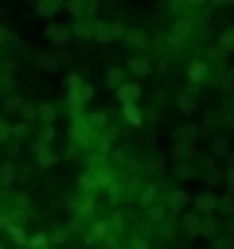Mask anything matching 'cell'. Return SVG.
<instances>
[{"instance_id":"obj_1","label":"cell","mask_w":234,"mask_h":249,"mask_svg":"<svg viewBox=\"0 0 234 249\" xmlns=\"http://www.w3.org/2000/svg\"><path fill=\"white\" fill-rule=\"evenodd\" d=\"M66 105H70V113H86V105H90V97H94V86L90 82H82L78 74H66Z\"/></svg>"},{"instance_id":"obj_2","label":"cell","mask_w":234,"mask_h":249,"mask_svg":"<svg viewBox=\"0 0 234 249\" xmlns=\"http://www.w3.org/2000/svg\"><path fill=\"white\" fill-rule=\"evenodd\" d=\"M121 31H125V23H121V19H101V16H94V19H90V39H94V43H101V47H105V43H117V39H121Z\"/></svg>"},{"instance_id":"obj_3","label":"cell","mask_w":234,"mask_h":249,"mask_svg":"<svg viewBox=\"0 0 234 249\" xmlns=\"http://www.w3.org/2000/svg\"><path fill=\"white\" fill-rule=\"evenodd\" d=\"M160 206L168 210V218H179V214L191 206V195H187L183 187H168V191L160 195Z\"/></svg>"},{"instance_id":"obj_4","label":"cell","mask_w":234,"mask_h":249,"mask_svg":"<svg viewBox=\"0 0 234 249\" xmlns=\"http://www.w3.org/2000/svg\"><path fill=\"white\" fill-rule=\"evenodd\" d=\"M31 58H35V66H39L43 74H58V70L70 62L66 51H31Z\"/></svg>"},{"instance_id":"obj_5","label":"cell","mask_w":234,"mask_h":249,"mask_svg":"<svg viewBox=\"0 0 234 249\" xmlns=\"http://www.w3.org/2000/svg\"><path fill=\"white\" fill-rule=\"evenodd\" d=\"M195 39V19L191 16H176V23L168 27V43L172 47H183V43H191Z\"/></svg>"},{"instance_id":"obj_6","label":"cell","mask_w":234,"mask_h":249,"mask_svg":"<svg viewBox=\"0 0 234 249\" xmlns=\"http://www.w3.org/2000/svg\"><path fill=\"white\" fill-rule=\"evenodd\" d=\"M125 78H133V82H140V78H148L152 70H156V58H148V54H129L125 62Z\"/></svg>"},{"instance_id":"obj_7","label":"cell","mask_w":234,"mask_h":249,"mask_svg":"<svg viewBox=\"0 0 234 249\" xmlns=\"http://www.w3.org/2000/svg\"><path fill=\"white\" fill-rule=\"evenodd\" d=\"M129 195H133V202H136L140 210H148V206H156V202H160V195H164V191H160L156 183H136Z\"/></svg>"},{"instance_id":"obj_8","label":"cell","mask_w":234,"mask_h":249,"mask_svg":"<svg viewBox=\"0 0 234 249\" xmlns=\"http://www.w3.org/2000/svg\"><path fill=\"white\" fill-rule=\"evenodd\" d=\"M191 210H195L199 218H211V214L218 210V195H214V191H195V195H191Z\"/></svg>"},{"instance_id":"obj_9","label":"cell","mask_w":234,"mask_h":249,"mask_svg":"<svg viewBox=\"0 0 234 249\" xmlns=\"http://www.w3.org/2000/svg\"><path fill=\"white\" fill-rule=\"evenodd\" d=\"M43 35H47V43L58 51V47H66V43H70V23L55 19V23H47V27H43Z\"/></svg>"},{"instance_id":"obj_10","label":"cell","mask_w":234,"mask_h":249,"mask_svg":"<svg viewBox=\"0 0 234 249\" xmlns=\"http://www.w3.org/2000/svg\"><path fill=\"white\" fill-rule=\"evenodd\" d=\"M203 82H211V62L207 58H191L187 62V86H203Z\"/></svg>"},{"instance_id":"obj_11","label":"cell","mask_w":234,"mask_h":249,"mask_svg":"<svg viewBox=\"0 0 234 249\" xmlns=\"http://www.w3.org/2000/svg\"><path fill=\"white\" fill-rule=\"evenodd\" d=\"M31 12H35L39 19H47V23H55V19L62 16V0H35V4H31Z\"/></svg>"},{"instance_id":"obj_12","label":"cell","mask_w":234,"mask_h":249,"mask_svg":"<svg viewBox=\"0 0 234 249\" xmlns=\"http://www.w3.org/2000/svg\"><path fill=\"white\" fill-rule=\"evenodd\" d=\"M121 39L133 47V54H144V51H148V31H144V27H125Z\"/></svg>"},{"instance_id":"obj_13","label":"cell","mask_w":234,"mask_h":249,"mask_svg":"<svg viewBox=\"0 0 234 249\" xmlns=\"http://www.w3.org/2000/svg\"><path fill=\"white\" fill-rule=\"evenodd\" d=\"M31 156H35V167H55V163L62 160L51 144H35V140H31Z\"/></svg>"},{"instance_id":"obj_14","label":"cell","mask_w":234,"mask_h":249,"mask_svg":"<svg viewBox=\"0 0 234 249\" xmlns=\"http://www.w3.org/2000/svg\"><path fill=\"white\" fill-rule=\"evenodd\" d=\"M117 101H121V105H140V82L125 78V82L117 86Z\"/></svg>"},{"instance_id":"obj_15","label":"cell","mask_w":234,"mask_h":249,"mask_svg":"<svg viewBox=\"0 0 234 249\" xmlns=\"http://www.w3.org/2000/svg\"><path fill=\"white\" fill-rule=\"evenodd\" d=\"M195 105H199V89H195V86H183V93L176 97V109H179L183 117H191V113H195Z\"/></svg>"},{"instance_id":"obj_16","label":"cell","mask_w":234,"mask_h":249,"mask_svg":"<svg viewBox=\"0 0 234 249\" xmlns=\"http://www.w3.org/2000/svg\"><path fill=\"white\" fill-rule=\"evenodd\" d=\"M176 222H179V230H183L187 237H199V230H203V218H199V214H195L191 206H187V210H183V214H179Z\"/></svg>"},{"instance_id":"obj_17","label":"cell","mask_w":234,"mask_h":249,"mask_svg":"<svg viewBox=\"0 0 234 249\" xmlns=\"http://www.w3.org/2000/svg\"><path fill=\"white\" fill-rule=\"evenodd\" d=\"M195 136H199V124H191V121H183L179 128H172V140L176 144H191Z\"/></svg>"},{"instance_id":"obj_18","label":"cell","mask_w":234,"mask_h":249,"mask_svg":"<svg viewBox=\"0 0 234 249\" xmlns=\"http://www.w3.org/2000/svg\"><path fill=\"white\" fill-rule=\"evenodd\" d=\"M211 156H218V160H230V156H234V152H230V140H226L222 132L211 136Z\"/></svg>"},{"instance_id":"obj_19","label":"cell","mask_w":234,"mask_h":249,"mask_svg":"<svg viewBox=\"0 0 234 249\" xmlns=\"http://www.w3.org/2000/svg\"><path fill=\"white\" fill-rule=\"evenodd\" d=\"M121 117H125V124H129V128H140V124H144L140 105H121Z\"/></svg>"},{"instance_id":"obj_20","label":"cell","mask_w":234,"mask_h":249,"mask_svg":"<svg viewBox=\"0 0 234 249\" xmlns=\"http://www.w3.org/2000/svg\"><path fill=\"white\" fill-rule=\"evenodd\" d=\"M214 82H218V89L222 93H230L234 89V66H218V74H211Z\"/></svg>"},{"instance_id":"obj_21","label":"cell","mask_w":234,"mask_h":249,"mask_svg":"<svg viewBox=\"0 0 234 249\" xmlns=\"http://www.w3.org/2000/svg\"><path fill=\"white\" fill-rule=\"evenodd\" d=\"M214 51H222V54H234V23L218 31V43H214Z\"/></svg>"},{"instance_id":"obj_22","label":"cell","mask_w":234,"mask_h":249,"mask_svg":"<svg viewBox=\"0 0 234 249\" xmlns=\"http://www.w3.org/2000/svg\"><path fill=\"white\" fill-rule=\"evenodd\" d=\"M12 179H16V163L0 160V191H12Z\"/></svg>"},{"instance_id":"obj_23","label":"cell","mask_w":234,"mask_h":249,"mask_svg":"<svg viewBox=\"0 0 234 249\" xmlns=\"http://www.w3.org/2000/svg\"><path fill=\"white\" fill-rule=\"evenodd\" d=\"M121 82H125V66L117 62V66H109V70H105V86L117 93V86H121Z\"/></svg>"},{"instance_id":"obj_24","label":"cell","mask_w":234,"mask_h":249,"mask_svg":"<svg viewBox=\"0 0 234 249\" xmlns=\"http://www.w3.org/2000/svg\"><path fill=\"white\" fill-rule=\"evenodd\" d=\"M109 237V230H105V222H94L90 230H86V245H98V241H105Z\"/></svg>"},{"instance_id":"obj_25","label":"cell","mask_w":234,"mask_h":249,"mask_svg":"<svg viewBox=\"0 0 234 249\" xmlns=\"http://www.w3.org/2000/svg\"><path fill=\"white\" fill-rule=\"evenodd\" d=\"M214 214L230 222V218H234V195H218V210H214Z\"/></svg>"},{"instance_id":"obj_26","label":"cell","mask_w":234,"mask_h":249,"mask_svg":"<svg viewBox=\"0 0 234 249\" xmlns=\"http://www.w3.org/2000/svg\"><path fill=\"white\" fill-rule=\"evenodd\" d=\"M172 171H176V179H195V175H199V167H195L191 160H183V163H176Z\"/></svg>"},{"instance_id":"obj_27","label":"cell","mask_w":234,"mask_h":249,"mask_svg":"<svg viewBox=\"0 0 234 249\" xmlns=\"http://www.w3.org/2000/svg\"><path fill=\"white\" fill-rule=\"evenodd\" d=\"M144 214H148V222H152V230H156V226H164V222H168V210H164V206H160V202H156V206H148V210H144Z\"/></svg>"},{"instance_id":"obj_28","label":"cell","mask_w":234,"mask_h":249,"mask_svg":"<svg viewBox=\"0 0 234 249\" xmlns=\"http://www.w3.org/2000/svg\"><path fill=\"white\" fill-rule=\"evenodd\" d=\"M172 160H176V163L191 160V144H176V140H172Z\"/></svg>"},{"instance_id":"obj_29","label":"cell","mask_w":234,"mask_h":249,"mask_svg":"<svg viewBox=\"0 0 234 249\" xmlns=\"http://www.w3.org/2000/svg\"><path fill=\"white\" fill-rule=\"evenodd\" d=\"M12 136H16V140H27V136H31V124H27V121H12Z\"/></svg>"},{"instance_id":"obj_30","label":"cell","mask_w":234,"mask_h":249,"mask_svg":"<svg viewBox=\"0 0 234 249\" xmlns=\"http://www.w3.org/2000/svg\"><path fill=\"white\" fill-rule=\"evenodd\" d=\"M207 249H234V237H230V233H218V237H211Z\"/></svg>"},{"instance_id":"obj_31","label":"cell","mask_w":234,"mask_h":249,"mask_svg":"<svg viewBox=\"0 0 234 249\" xmlns=\"http://www.w3.org/2000/svg\"><path fill=\"white\" fill-rule=\"evenodd\" d=\"M20 105H23V97H20V93H4V109L20 113Z\"/></svg>"},{"instance_id":"obj_32","label":"cell","mask_w":234,"mask_h":249,"mask_svg":"<svg viewBox=\"0 0 234 249\" xmlns=\"http://www.w3.org/2000/svg\"><path fill=\"white\" fill-rule=\"evenodd\" d=\"M20 121H27V124L35 121V101H23V105H20Z\"/></svg>"},{"instance_id":"obj_33","label":"cell","mask_w":234,"mask_h":249,"mask_svg":"<svg viewBox=\"0 0 234 249\" xmlns=\"http://www.w3.org/2000/svg\"><path fill=\"white\" fill-rule=\"evenodd\" d=\"M8 136H12V121H4V117H0V144H4Z\"/></svg>"},{"instance_id":"obj_34","label":"cell","mask_w":234,"mask_h":249,"mask_svg":"<svg viewBox=\"0 0 234 249\" xmlns=\"http://www.w3.org/2000/svg\"><path fill=\"white\" fill-rule=\"evenodd\" d=\"M222 179H226V195H234V163H230V171H226Z\"/></svg>"},{"instance_id":"obj_35","label":"cell","mask_w":234,"mask_h":249,"mask_svg":"<svg viewBox=\"0 0 234 249\" xmlns=\"http://www.w3.org/2000/svg\"><path fill=\"white\" fill-rule=\"evenodd\" d=\"M222 233H230V237H234V218H230V222H222Z\"/></svg>"},{"instance_id":"obj_36","label":"cell","mask_w":234,"mask_h":249,"mask_svg":"<svg viewBox=\"0 0 234 249\" xmlns=\"http://www.w3.org/2000/svg\"><path fill=\"white\" fill-rule=\"evenodd\" d=\"M230 105H234V89H230V93H226V105H222V109H230Z\"/></svg>"},{"instance_id":"obj_37","label":"cell","mask_w":234,"mask_h":249,"mask_svg":"<svg viewBox=\"0 0 234 249\" xmlns=\"http://www.w3.org/2000/svg\"><path fill=\"white\" fill-rule=\"evenodd\" d=\"M0 249H4V241H0Z\"/></svg>"}]
</instances>
